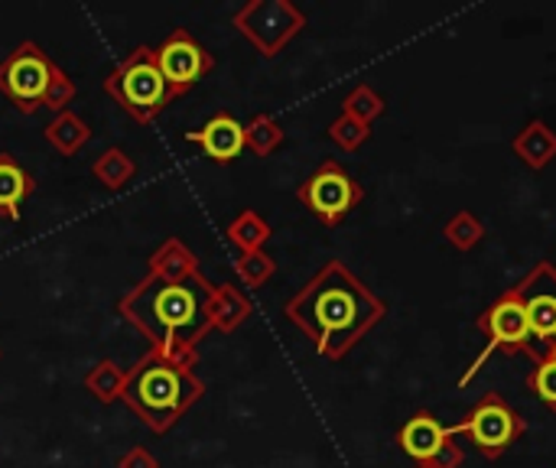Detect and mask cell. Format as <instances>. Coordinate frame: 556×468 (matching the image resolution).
I'll return each mask as SVG.
<instances>
[{"label":"cell","instance_id":"cell-1","mask_svg":"<svg viewBox=\"0 0 556 468\" xmlns=\"http://www.w3.org/2000/svg\"><path fill=\"white\" fill-rule=\"evenodd\" d=\"M283 316L313 342L319 358L342 362L375 326L384 322L388 303L342 261H329L283 303Z\"/></svg>","mask_w":556,"mask_h":468},{"label":"cell","instance_id":"cell-2","mask_svg":"<svg viewBox=\"0 0 556 468\" xmlns=\"http://www.w3.org/2000/svg\"><path fill=\"white\" fill-rule=\"evenodd\" d=\"M212 287L202 274L182 283H163L156 277H143L117 300V313L166 355H189L212 332L208 322V296Z\"/></svg>","mask_w":556,"mask_h":468},{"label":"cell","instance_id":"cell-3","mask_svg":"<svg viewBox=\"0 0 556 468\" xmlns=\"http://www.w3.org/2000/svg\"><path fill=\"white\" fill-rule=\"evenodd\" d=\"M199 355H166L160 349H147L137 365L127 368V384L121 404H127L143 427L156 437L169 433L205 394V384L195 375Z\"/></svg>","mask_w":556,"mask_h":468},{"label":"cell","instance_id":"cell-4","mask_svg":"<svg viewBox=\"0 0 556 468\" xmlns=\"http://www.w3.org/2000/svg\"><path fill=\"white\" fill-rule=\"evenodd\" d=\"M104 91L121 104V111H127L137 124H153L179 94L166 85L160 65H156V52L140 42L134 46L117 65L114 72L104 78Z\"/></svg>","mask_w":556,"mask_h":468},{"label":"cell","instance_id":"cell-5","mask_svg":"<svg viewBox=\"0 0 556 468\" xmlns=\"http://www.w3.org/2000/svg\"><path fill=\"white\" fill-rule=\"evenodd\" d=\"M446 430H450V437H466L479 450L482 459L495 463L528 433V420L502 394L489 391L459 423H453Z\"/></svg>","mask_w":556,"mask_h":468},{"label":"cell","instance_id":"cell-6","mask_svg":"<svg viewBox=\"0 0 556 468\" xmlns=\"http://www.w3.org/2000/svg\"><path fill=\"white\" fill-rule=\"evenodd\" d=\"M479 332L489 339V345L479 352V358L472 362V368L459 378V384L466 388L482 368L485 362L495 355V352H505V355H518V352H534V332H531V322H528V313H525V303L518 296V290H505L498 300H492L479 319H476Z\"/></svg>","mask_w":556,"mask_h":468},{"label":"cell","instance_id":"cell-7","mask_svg":"<svg viewBox=\"0 0 556 468\" xmlns=\"http://www.w3.org/2000/svg\"><path fill=\"white\" fill-rule=\"evenodd\" d=\"M296 199L303 202V208H309V215L319 218V225L339 228L365 202V186L342 163L323 160L316 173H309L296 186Z\"/></svg>","mask_w":556,"mask_h":468},{"label":"cell","instance_id":"cell-8","mask_svg":"<svg viewBox=\"0 0 556 468\" xmlns=\"http://www.w3.org/2000/svg\"><path fill=\"white\" fill-rule=\"evenodd\" d=\"M231 26L264 55H280L306 26V13L290 0H248L235 10Z\"/></svg>","mask_w":556,"mask_h":468},{"label":"cell","instance_id":"cell-9","mask_svg":"<svg viewBox=\"0 0 556 468\" xmlns=\"http://www.w3.org/2000/svg\"><path fill=\"white\" fill-rule=\"evenodd\" d=\"M52 72L55 62L42 52L39 42L26 39L7 59H0V94L20 114H36L42 107V94L49 88Z\"/></svg>","mask_w":556,"mask_h":468},{"label":"cell","instance_id":"cell-10","mask_svg":"<svg viewBox=\"0 0 556 468\" xmlns=\"http://www.w3.org/2000/svg\"><path fill=\"white\" fill-rule=\"evenodd\" d=\"M397 446L417 463V468H463L466 463L463 446L456 443V437H450L433 410H417L397 430Z\"/></svg>","mask_w":556,"mask_h":468},{"label":"cell","instance_id":"cell-11","mask_svg":"<svg viewBox=\"0 0 556 468\" xmlns=\"http://www.w3.org/2000/svg\"><path fill=\"white\" fill-rule=\"evenodd\" d=\"M156 65L166 78V85L182 98L192 91L199 78H205L215 68V55L189 33V29H173L156 49Z\"/></svg>","mask_w":556,"mask_h":468},{"label":"cell","instance_id":"cell-12","mask_svg":"<svg viewBox=\"0 0 556 468\" xmlns=\"http://www.w3.org/2000/svg\"><path fill=\"white\" fill-rule=\"evenodd\" d=\"M515 290L525 303V313L534 332L531 358H538L556 339V267L551 261H541L531 274H525L515 283Z\"/></svg>","mask_w":556,"mask_h":468},{"label":"cell","instance_id":"cell-13","mask_svg":"<svg viewBox=\"0 0 556 468\" xmlns=\"http://www.w3.org/2000/svg\"><path fill=\"white\" fill-rule=\"evenodd\" d=\"M186 140L195 143L212 163H235L244 153V124L235 114L218 111L199 130H189Z\"/></svg>","mask_w":556,"mask_h":468},{"label":"cell","instance_id":"cell-14","mask_svg":"<svg viewBox=\"0 0 556 468\" xmlns=\"http://www.w3.org/2000/svg\"><path fill=\"white\" fill-rule=\"evenodd\" d=\"M147 274L163 280V283H182L199 274V257L189 244L179 238H166L147 261Z\"/></svg>","mask_w":556,"mask_h":468},{"label":"cell","instance_id":"cell-15","mask_svg":"<svg viewBox=\"0 0 556 468\" xmlns=\"http://www.w3.org/2000/svg\"><path fill=\"white\" fill-rule=\"evenodd\" d=\"M511 150H515V156H518L528 169L541 173V169H547L556 160V130L547 121L534 117V121H528V124L515 134Z\"/></svg>","mask_w":556,"mask_h":468},{"label":"cell","instance_id":"cell-16","mask_svg":"<svg viewBox=\"0 0 556 468\" xmlns=\"http://www.w3.org/2000/svg\"><path fill=\"white\" fill-rule=\"evenodd\" d=\"M254 306L235 283H215L208 296V322L215 332H235L251 319Z\"/></svg>","mask_w":556,"mask_h":468},{"label":"cell","instance_id":"cell-17","mask_svg":"<svg viewBox=\"0 0 556 468\" xmlns=\"http://www.w3.org/2000/svg\"><path fill=\"white\" fill-rule=\"evenodd\" d=\"M36 192V179L20 166L16 156L0 153V218L20 222V205Z\"/></svg>","mask_w":556,"mask_h":468},{"label":"cell","instance_id":"cell-18","mask_svg":"<svg viewBox=\"0 0 556 468\" xmlns=\"http://www.w3.org/2000/svg\"><path fill=\"white\" fill-rule=\"evenodd\" d=\"M42 137H46V143H49L59 156H75V153H81V150L91 143V127H88V121H81V117L68 107V111H62V114H55V117L49 121V127L42 130Z\"/></svg>","mask_w":556,"mask_h":468},{"label":"cell","instance_id":"cell-19","mask_svg":"<svg viewBox=\"0 0 556 468\" xmlns=\"http://www.w3.org/2000/svg\"><path fill=\"white\" fill-rule=\"evenodd\" d=\"M274 238V228L267 225V218L254 208H244L235 215V222L228 225V244L238 248V254H251V251H264V244Z\"/></svg>","mask_w":556,"mask_h":468},{"label":"cell","instance_id":"cell-20","mask_svg":"<svg viewBox=\"0 0 556 468\" xmlns=\"http://www.w3.org/2000/svg\"><path fill=\"white\" fill-rule=\"evenodd\" d=\"M85 391L98 401V404H117L127 384V368H121L114 358H104L98 365H91V371L81 378Z\"/></svg>","mask_w":556,"mask_h":468},{"label":"cell","instance_id":"cell-21","mask_svg":"<svg viewBox=\"0 0 556 468\" xmlns=\"http://www.w3.org/2000/svg\"><path fill=\"white\" fill-rule=\"evenodd\" d=\"M91 176L111 189V192H121L134 176H137V163L130 160V153L124 147H108L94 163H91Z\"/></svg>","mask_w":556,"mask_h":468},{"label":"cell","instance_id":"cell-22","mask_svg":"<svg viewBox=\"0 0 556 468\" xmlns=\"http://www.w3.org/2000/svg\"><path fill=\"white\" fill-rule=\"evenodd\" d=\"M287 140V130L280 127V121L274 114H254L244 124V150H251L254 156L267 160L274 156Z\"/></svg>","mask_w":556,"mask_h":468},{"label":"cell","instance_id":"cell-23","mask_svg":"<svg viewBox=\"0 0 556 468\" xmlns=\"http://www.w3.org/2000/svg\"><path fill=\"white\" fill-rule=\"evenodd\" d=\"M384 111H388L384 94H381V91H375L368 81L355 85V88L345 94V101H342V114H352L355 121H362V124H368V127H371Z\"/></svg>","mask_w":556,"mask_h":468},{"label":"cell","instance_id":"cell-24","mask_svg":"<svg viewBox=\"0 0 556 468\" xmlns=\"http://www.w3.org/2000/svg\"><path fill=\"white\" fill-rule=\"evenodd\" d=\"M443 235H446V244H450V248H456L459 254H469V251H476V248L482 244L485 225H482L469 208H463V212H456V215L446 222Z\"/></svg>","mask_w":556,"mask_h":468},{"label":"cell","instance_id":"cell-25","mask_svg":"<svg viewBox=\"0 0 556 468\" xmlns=\"http://www.w3.org/2000/svg\"><path fill=\"white\" fill-rule=\"evenodd\" d=\"M235 274L244 287H264L274 280L277 274V261L267 251H251V254H238L235 257Z\"/></svg>","mask_w":556,"mask_h":468},{"label":"cell","instance_id":"cell-26","mask_svg":"<svg viewBox=\"0 0 556 468\" xmlns=\"http://www.w3.org/2000/svg\"><path fill=\"white\" fill-rule=\"evenodd\" d=\"M329 140L339 147V150H345V153H355V150H362L368 140H371V127L368 124H362V121H355L352 114H339L332 124H329Z\"/></svg>","mask_w":556,"mask_h":468},{"label":"cell","instance_id":"cell-27","mask_svg":"<svg viewBox=\"0 0 556 468\" xmlns=\"http://www.w3.org/2000/svg\"><path fill=\"white\" fill-rule=\"evenodd\" d=\"M528 388L547 404V410L556 414V362L551 355H541L534 358V368L528 375Z\"/></svg>","mask_w":556,"mask_h":468},{"label":"cell","instance_id":"cell-28","mask_svg":"<svg viewBox=\"0 0 556 468\" xmlns=\"http://www.w3.org/2000/svg\"><path fill=\"white\" fill-rule=\"evenodd\" d=\"M75 94H78V88H75L72 75H68L65 68L55 65V72H52V78H49V88H46V94H42V107L52 111V117H55V114L68 111V104L75 101Z\"/></svg>","mask_w":556,"mask_h":468},{"label":"cell","instance_id":"cell-29","mask_svg":"<svg viewBox=\"0 0 556 468\" xmlns=\"http://www.w3.org/2000/svg\"><path fill=\"white\" fill-rule=\"evenodd\" d=\"M117 468H160V459H156L147 446H134L130 453L121 456Z\"/></svg>","mask_w":556,"mask_h":468},{"label":"cell","instance_id":"cell-30","mask_svg":"<svg viewBox=\"0 0 556 468\" xmlns=\"http://www.w3.org/2000/svg\"><path fill=\"white\" fill-rule=\"evenodd\" d=\"M541 355H551V358H554V362H556V342H551V345H547V349H544ZM541 355H538V358H541Z\"/></svg>","mask_w":556,"mask_h":468},{"label":"cell","instance_id":"cell-31","mask_svg":"<svg viewBox=\"0 0 556 468\" xmlns=\"http://www.w3.org/2000/svg\"><path fill=\"white\" fill-rule=\"evenodd\" d=\"M554 342H556V339H554Z\"/></svg>","mask_w":556,"mask_h":468}]
</instances>
